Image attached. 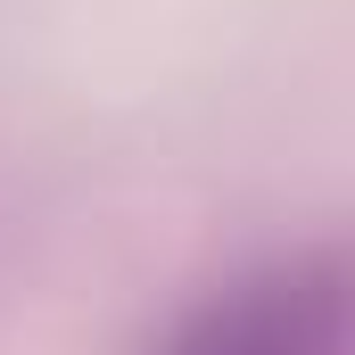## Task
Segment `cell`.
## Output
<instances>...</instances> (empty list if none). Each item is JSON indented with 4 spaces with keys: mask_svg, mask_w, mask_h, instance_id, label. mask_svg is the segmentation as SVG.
<instances>
[{
    "mask_svg": "<svg viewBox=\"0 0 355 355\" xmlns=\"http://www.w3.org/2000/svg\"><path fill=\"white\" fill-rule=\"evenodd\" d=\"M166 355H339V272L289 265L265 281H240L232 297L198 306Z\"/></svg>",
    "mask_w": 355,
    "mask_h": 355,
    "instance_id": "6da1fadb",
    "label": "cell"
}]
</instances>
